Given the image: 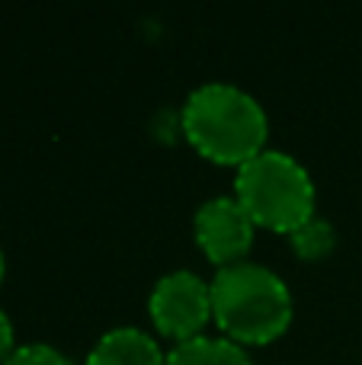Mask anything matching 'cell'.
<instances>
[{"label": "cell", "mask_w": 362, "mask_h": 365, "mask_svg": "<svg viewBox=\"0 0 362 365\" xmlns=\"http://www.w3.org/2000/svg\"><path fill=\"white\" fill-rule=\"evenodd\" d=\"M180 125L205 160L224 167H244L267 151V113L247 90L231 83H205L192 90L183 103Z\"/></svg>", "instance_id": "obj_1"}, {"label": "cell", "mask_w": 362, "mask_h": 365, "mask_svg": "<svg viewBox=\"0 0 362 365\" xmlns=\"http://www.w3.org/2000/svg\"><path fill=\"white\" fill-rule=\"evenodd\" d=\"M292 292L273 269L237 263L212 279V321L237 346H267L289 330Z\"/></svg>", "instance_id": "obj_2"}, {"label": "cell", "mask_w": 362, "mask_h": 365, "mask_svg": "<svg viewBox=\"0 0 362 365\" xmlns=\"http://www.w3.org/2000/svg\"><path fill=\"white\" fill-rule=\"evenodd\" d=\"M234 199L254 218L257 227L292 234L314 218L311 173L282 151H263L237 167Z\"/></svg>", "instance_id": "obj_3"}, {"label": "cell", "mask_w": 362, "mask_h": 365, "mask_svg": "<svg viewBox=\"0 0 362 365\" xmlns=\"http://www.w3.org/2000/svg\"><path fill=\"white\" fill-rule=\"evenodd\" d=\"M148 314H151L157 334L167 340H177V346L199 340L205 324L212 321V282H202L190 269L167 272L154 285Z\"/></svg>", "instance_id": "obj_4"}, {"label": "cell", "mask_w": 362, "mask_h": 365, "mask_svg": "<svg viewBox=\"0 0 362 365\" xmlns=\"http://www.w3.org/2000/svg\"><path fill=\"white\" fill-rule=\"evenodd\" d=\"M257 225L234 195H215L196 212V244L218 269L247 263Z\"/></svg>", "instance_id": "obj_5"}, {"label": "cell", "mask_w": 362, "mask_h": 365, "mask_svg": "<svg viewBox=\"0 0 362 365\" xmlns=\"http://www.w3.org/2000/svg\"><path fill=\"white\" fill-rule=\"evenodd\" d=\"M83 365H167L157 340L138 327H115L90 349Z\"/></svg>", "instance_id": "obj_6"}, {"label": "cell", "mask_w": 362, "mask_h": 365, "mask_svg": "<svg viewBox=\"0 0 362 365\" xmlns=\"http://www.w3.org/2000/svg\"><path fill=\"white\" fill-rule=\"evenodd\" d=\"M167 365H254L244 346L224 340V336H199V340L180 343L167 353Z\"/></svg>", "instance_id": "obj_7"}, {"label": "cell", "mask_w": 362, "mask_h": 365, "mask_svg": "<svg viewBox=\"0 0 362 365\" xmlns=\"http://www.w3.org/2000/svg\"><path fill=\"white\" fill-rule=\"evenodd\" d=\"M289 237H292V250L299 253L301 259H308V263H318V259H324L327 253L337 247L333 225H331V221H324V218H318V215H314L311 221H305L299 231H292Z\"/></svg>", "instance_id": "obj_8"}, {"label": "cell", "mask_w": 362, "mask_h": 365, "mask_svg": "<svg viewBox=\"0 0 362 365\" xmlns=\"http://www.w3.org/2000/svg\"><path fill=\"white\" fill-rule=\"evenodd\" d=\"M4 365H74V362H71L68 356L61 353V349H55V346H42V343H36V346H23V349H16V353H13Z\"/></svg>", "instance_id": "obj_9"}, {"label": "cell", "mask_w": 362, "mask_h": 365, "mask_svg": "<svg viewBox=\"0 0 362 365\" xmlns=\"http://www.w3.org/2000/svg\"><path fill=\"white\" fill-rule=\"evenodd\" d=\"M13 353H16V349H13V324H10V317L0 311V362H6Z\"/></svg>", "instance_id": "obj_10"}, {"label": "cell", "mask_w": 362, "mask_h": 365, "mask_svg": "<svg viewBox=\"0 0 362 365\" xmlns=\"http://www.w3.org/2000/svg\"><path fill=\"white\" fill-rule=\"evenodd\" d=\"M0 282H4V253H0Z\"/></svg>", "instance_id": "obj_11"}]
</instances>
